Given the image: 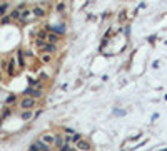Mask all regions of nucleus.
I'll return each instance as SVG.
<instances>
[{
	"label": "nucleus",
	"instance_id": "nucleus-1",
	"mask_svg": "<svg viewBox=\"0 0 167 151\" xmlns=\"http://www.w3.org/2000/svg\"><path fill=\"white\" fill-rule=\"evenodd\" d=\"M24 94H25V97L39 99V97H42V89H40V87H27V89L24 91Z\"/></svg>",
	"mask_w": 167,
	"mask_h": 151
},
{
	"label": "nucleus",
	"instance_id": "nucleus-2",
	"mask_svg": "<svg viewBox=\"0 0 167 151\" xmlns=\"http://www.w3.org/2000/svg\"><path fill=\"white\" fill-rule=\"evenodd\" d=\"M75 150L77 151H90L92 150V144H90L89 139H84V138H82L79 143L75 144Z\"/></svg>",
	"mask_w": 167,
	"mask_h": 151
},
{
	"label": "nucleus",
	"instance_id": "nucleus-3",
	"mask_svg": "<svg viewBox=\"0 0 167 151\" xmlns=\"http://www.w3.org/2000/svg\"><path fill=\"white\" fill-rule=\"evenodd\" d=\"M33 106H35V99H33V97H24L22 103H20V108L24 111H30Z\"/></svg>",
	"mask_w": 167,
	"mask_h": 151
},
{
	"label": "nucleus",
	"instance_id": "nucleus-4",
	"mask_svg": "<svg viewBox=\"0 0 167 151\" xmlns=\"http://www.w3.org/2000/svg\"><path fill=\"white\" fill-rule=\"evenodd\" d=\"M40 139H42L45 144H49L50 148L55 144V134H52V133H44V134L40 136Z\"/></svg>",
	"mask_w": 167,
	"mask_h": 151
},
{
	"label": "nucleus",
	"instance_id": "nucleus-5",
	"mask_svg": "<svg viewBox=\"0 0 167 151\" xmlns=\"http://www.w3.org/2000/svg\"><path fill=\"white\" fill-rule=\"evenodd\" d=\"M15 72H17V61H15V59H10L8 64H7V74L13 76Z\"/></svg>",
	"mask_w": 167,
	"mask_h": 151
},
{
	"label": "nucleus",
	"instance_id": "nucleus-6",
	"mask_svg": "<svg viewBox=\"0 0 167 151\" xmlns=\"http://www.w3.org/2000/svg\"><path fill=\"white\" fill-rule=\"evenodd\" d=\"M64 144H65V138L62 136V134H55V144H53V146H55L57 150H60Z\"/></svg>",
	"mask_w": 167,
	"mask_h": 151
},
{
	"label": "nucleus",
	"instance_id": "nucleus-7",
	"mask_svg": "<svg viewBox=\"0 0 167 151\" xmlns=\"http://www.w3.org/2000/svg\"><path fill=\"white\" fill-rule=\"evenodd\" d=\"M45 54H53L55 50H57V47H55V44H45L44 45V49H42Z\"/></svg>",
	"mask_w": 167,
	"mask_h": 151
},
{
	"label": "nucleus",
	"instance_id": "nucleus-8",
	"mask_svg": "<svg viewBox=\"0 0 167 151\" xmlns=\"http://www.w3.org/2000/svg\"><path fill=\"white\" fill-rule=\"evenodd\" d=\"M17 62H19V67H25V61H24V50L17 52Z\"/></svg>",
	"mask_w": 167,
	"mask_h": 151
},
{
	"label": "nucleus",
	"instance_id": "nucleus-9",
	"mask_svg": "<svg viewBox=\"0 0 167 151\" xmlns=\"http://www.w3.org/2000/svg\"><path fill=\"white\" fill-rule=\"evenodd\" d=\"M35 143H37V146L40 148V151H50V146H49V144H45L42 139H40V138L35 141Z\"/></svg>",
	"mask_w": 167,
	"mask_h": 151
},
{
	"label": "nucleus",
	"instance_id": "nucleus-10",
	"mask_svg": "<svg viewBox=\"0 0 167 151\" xmlns=\"http://www.w3.org/2000/svg\"><path fill=\"white\" fill-rule=\"evenodd\" d=\"M80 139H82V134H80V133H73L72 136H70V143H72V144H77Z\"/></svg>",
	"mask_w": 167,
	"mask_h": 151
},
{
	"label": "nucleus",
	"instance_id": "nucleus-11",
	"mask_svg": "<svg viewBox=\"0 0 167 151\" xmlns=\"http://www.w3.org/2000/svg\"><path fill=\"white\" fill-rule=\"evenodd\" d=\"M47 41H49V44H57V42H59V35L57 34H49L47 35Z\"/></svg>",
	"mask_w": 167,
	"mask_h": 151
},
{
	"label": "nucleus",
	"instance_id": "nucleus-12",
	"mask_svg": "<svg viewBox=\"0 0 167 151\" xmlns=\"http://www.w3.org/2000/svg\"><path fill=\"white\" fill-rule=\"evenodd\" d=\"M32 117H33L32 109H30V111H24V113H22V119H24V121H30Z\"/></svg>",
	"mask_w": 167,
	"mask_h": 151
},
{
	"label": "nucleus",
	"instance_id": "nucleus-13",
	"mask_svg": "<svg viewBox=\"0 0 167 151\" xmlns=\"http://www.w3.org/2000/svg\"><path fill=\"white\" fill-rule=\"evenodd\" d=\"M33 14L37 15V17H44V15H45V12H44V8L37 7V8H33Z\"/></svg>",
	"mask_w": 167,
	"mask_h": 151
},
{
	"label": "nucleus",
	"instance_id": "nucleus-14",
	"mask_svg": "<svg viewBox=\"0 0 167 151\" xmlns=\"http://www.w3.org/2000/svg\"><path fill=\"white\" fill-rule=\"evenodd\" d=\"M28 84H30V87H33V86H39V79L30 77V79H28Z\"/></svg>",
	"mask_w": 167,
	"mask_h": 151
},
{
	"label": "nucleus",
	"instance_id": "nucleus-15",
	"mask_svg": "<svg viewBox=\"0 0 167 151\" xmlns=\"http://www.w3.org/2000/svg\"><path fill=\"white\" fill-rule=\"evenodd\" d=\"M20 15L22 14H20V10L17 8V10H13L12 14H10V17H12V19H20Z\"/></svg>",
	"mask_w": 167,
	"mask_h": 151
},
{
	"label": "nucleus",
	"instance_id": "nucleus-16",
	"mask_svg": "<svg viewBox=\"0 0 167 151\" xmlns=\"http://www.w3.org/2000/svg\"><path fill=\"white\" fill-rule=\"evenodd\" d=\"M28 15H30V10H24V12H22V15H20V20H25Z\"/></svg>",
	"mask_w": 167,
	"mask_h": 151
},
{
	"label": "nucleus",
	"instance_id": "nucleus-17",
	"mask_svg": "<svg viewBox=\"0 0 167 151\" xmlns=\"http://www.w3.org/2000/svg\"><path fill=\"white\" fill-rule=\"evenodd\" d=\"M28 151H40V148L37 146V143H33V144H30V148H28Z\"/></svg>",
	"mask_w": 167,
	"mask_h": 151
},
{
	"label": "nucleus",
	"instance_id": "nucleus-18",
	"mask_svg": "<svg viewBox=\"0 0 167 151\" xmlns=\"http://www.w3.org/2000/svg\"><path fill=\"white\" fill-rule=\"evenodd\" d=\"M53 30H55L57 34H64V32H65V29L62 27V25H60V27H53Z\"/></svg>",
	"mask_w": 167,
	"mask_h": 151
},
{
	"label": "nucleus",
	"instance_id": "nucleus-19",
	"mask_svg": "<svg viewBox=\"0 0 167 151\" xmlns=\"http://www.w3.org/2000/svg\"><path fill=\"white\" fill-rule=\"evenodd\" d=\"M5 103H7V104L15 103V96H13V94H12V96H8V97H7V101H5Z\"/></svg>",
	"mask_w": 167,
	"mask_h": 151
},
{
	"label": "nucleus",
	"instance_id": "nucleus-20",
	"mask_svg": "<svg viewBox=\"0 0 167 151\" xmlns=\"http://www.w3.org/2000/svg\"><path fill=\"white\" fill-rule=\"evenodd\" d=\"M42 62H50V54H45V55H42Z\"/></svg>",
	"mask_w": 167,
	"mask_h": 151
},
{
	"label": "nucleus",
	"instance_id": "nucleus-21",
	"mask_svg": "<svg viewBox=\"0 0 167 151\" xmlns=\"http://www.w3.org/2000/svg\"><path fill=\"white\" fill-rule=\"evenodd\" d=\"M7 8H8V5H7V3L0 5V15H2V14H5V10H7Z\"/></svg>",
	"mask_w": 167,
	"mask_h": 151
},
{
	"label": "nucleus",
	"instance_id": "nucleus-22",
	"mask_svg": "<svg viewBox=\"0 0 167 151\" xmlns=\"http://www.w3.org/2000/svg\"><path fill=\"white\" fill-rule=\"evenodd\" d=\"M8 114H10V109H5L3 113H2V119H3V117H7Z\"/></svg>",
	"mask_w": 167,
	"mask_h": 151
},
{
	"label": "nucleus",
	"instance_id": "nucleus-23",
	"mask_svg": "<svg viewBox=\"0 0 167 151\" xmlns=\"http://www.w3.org/2000/svg\"><path fill=\"white\" fill-rule=\"evenodd\" d=\"M57 12H64V3H59V5H57Z\"/></svg>",
	"mask_w": 167,
	"mask_h": 151
},
{
	"label": "nucleus",
	"instance_id": "nucleus-24",
	"mask_svg": "<svg viewBox=\"0 0 167 151\" xmlns=\"http://www.w3.org/2000/svg\"><path fill=\"white\" fill-rule=\"evenodd\" d=\"M8 22H10V17H3L2 19V24H8Z\"/></svg>",
	"mask_w": 167,
	"mask_h": 151
},
{
	"label": "nucleus",
	"instance_id": "nucleus-25",
	"mask_svg": "<svg viewBox=\"0 0 167 151\" xmlns=\"http://www.w3.org/2000/svg\"><path fill=\"white\" fill-rule=\"evenodd\" d=\"M0 81H2V72H0Z\"/></svg>",
	"mask_w": 167,
	"mask_h": 151
},
{
	"label": "nucleus",
	"instance_id": "nucleus-26",
	"mask_svg": "<svg viewBox=\"0 0 167 151\" xmlns=\"http://www.w3.org/2000/svg\"><path fill=\"white\" fill-rule=\"evenodd\" d=\"M164 151H167V150H164Z\"/></svg>",
	"mask_w": 167,
	"mask_h": 151
}]
</instances>
